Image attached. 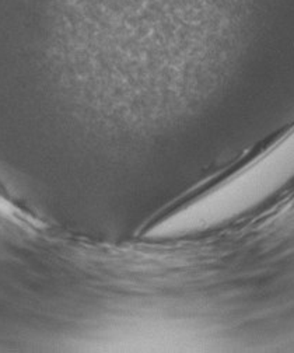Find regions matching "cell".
Here are the masks:
<instances>
[{
  "label": "cell",
  "instance_id": "cell-1",
  "mask_svg": "<svg viewBox=\"0 0 294 353\" xmlns=\"http://www.w3.org/2000/svg\"><path fill=\"white\" fill-rule=\"evenodd\" d=\"M294 174V128L261 154L156 223V234L207 228L241 214Z\"/></svg>",
  "mask_w": 294,
  "mask_h": 353
}]
</instances>
